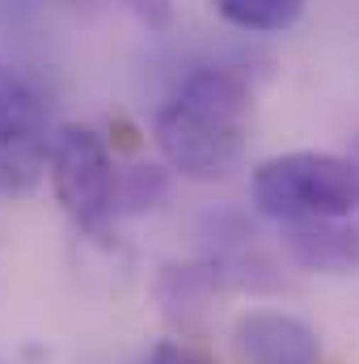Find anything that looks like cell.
I'll use <instances>...</instances> for the list:
<instances>
[{"label":"cell","instance_id":"cell-1","mask_svg":"<svg viewBox=\"0 0 359 364\" xmlns=\"http://www.w3.org/2000/svg\"><path fill=\"white\" fill-rule=\"evenodd\" d=\"M254 90L233 68H199L157 110L153 140L170 170L194 182H220L245 157Z\"/></svg>","mask_w":359,"mask_h":364},{"label":"cell","instance_id":"cell-2","mask_svg":"<svg viewBox=\"0 0 359 364\" xmlns=\"http://www.w3.org/2000/svg\"><path fill=\"white\" fill-rule=\"evenodd\" d=\"M258 212L296 225V220H351L359 216V166L338 153H279L254 170Z\"/></svg>","mask_w":359,"mask_h":364},{"label":"cell","instance_id":"cell-3","mask_svg":"<svg viewBox=\"0 0 359 364\" xmlns=\"http://www.w3.org/2000/svg\"><path fill=\"white\" fill-rule=\"evenodd\" d=\"M47 174H51L55 203L72 216V225H81L85 233H106L110 216L118 212L114 203L118 166L110 161V149L93 127L68 123L55 132Z\"/></svg>","mask_w":359,"mask_h":364},{"label":"cell","instance_id":"cell-4","mask_svg":"<svg viewBox=\"0 0 359 364\" xmlns=\"http://www.w3.org/2000/svg\"><path fill=\"white\" fill-rule=\"evenodd\" d=\"M51 132L38 93L0 60V195H30L51 166Z\"/></svg>","mask_w":359,"mask_h":364},{"label":"cell","instance_id":"cell-5","mask_svg":"<svg viewBox=\"0 0 359 364\" xmlns=\"http://www.w3.org/2000/svg\"><path fill=\"white\" fill-rule=\"evenodd\" d=\"M233 348L241 364H321L317 335L300 318L275 309L241 314L233 326Z\"/></svg>","mask_w":359,"mask_h":364},{"label":"cell","instance_id":"cell-6","mask_svg":"<svg viewBox=\"0 0 359 364\" xmlns=\"http://www.w3.org/2000/svg\"><path fill=\"white\" fill-rule=\"evenodd\" d=\"M283 250L304 272L351 275L359 272V225H351V220H296V225H283Z\"/></svg>","mask_w":359,"mask_h":364},{"label":"cell","instance_id":"cell-7","mask_svg":"<svg viewBox=\"0 0 359 364\" xmlns=\"http://www.w3.org/2000/svg\"><path fill=\"white\" fill-rule=\"evenodd\" d=\"M304 4L309 0H211V9L228 26L250 30V34H283V30H292L304 17Z\"/></svg>","mask_w":359,"mask_h":364},{"label":"cell","instance_id":"cell-8","mask_svg":"<svg viewBox=\"0 0 359 364\" xmlns=\"http://www.w3.org/2000/svg\"><path fill=\"white\" fill-rule=\"evenodd\" d=\"M161 199H165V170L161 166L118 170V191H114L118 212H144V208H157Z\"/></svg>","mask_w":359,"mask_h":364},{"label":"cell","instance_id":"cell-9","mask_svg":"<svg viewBox=\"0 0 359 364\" xmlns=\"http://www.w3.org/2000/svg\"><path fill=\"white\" fill-rule=\"evenodd\" d=\"M144 364H216V360H211V352L199 348V343H186V339H161V343L148 352V360Z\"/></svg>","mask_w":359,"mask_h":364},{"label":"cell","instance_id":"cell-10","mask_svg":"<svg viewBox=\"0 0 359 364\" xmlns=\"http://www.w3.org/2000/svg\"><path fill=\"white\" fill-rule=\"evenodd\" d=\"M136 9V17L148 26V30H165L170 26V0H127Z\"/></svg>","mask_w":359,"mask_h":364},{"label":"cell","instance_id":"cell-11","mask_svg":"<svg viewBox=\"0 0 359 364\" xmlns=\"http://www.w3.org/2000/svg\"><path fill=\"white\" fill-rule=\"evenodd\" d=\"M0 364H4V360H0Z\"/></svg>","mask_w":359,"mask_h":364}]
</instances>
